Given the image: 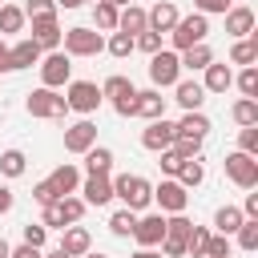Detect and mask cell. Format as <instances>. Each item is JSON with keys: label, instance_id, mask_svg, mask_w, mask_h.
Wrapping results in <instances>:
<instances>
[{"label": "cell", "instance_id": "27", "mask_svg": "<svg viewBox=\"0 0 258 258\" xmlns=\"http://www.w3.org/2000/svg\"><path fill=\"white\" fill-rule=\"evenodd\" d=\"M177 60H181V69H189V73H202V69L214 60V52H210V44H194V48L177 52Z\"/></svg>", "mask_w": 258, "mask_h": 258}, {"label": "cell", "instance_id": "59", "mask_svg": "<svg viewBox=\"0 0 258 258\" xmlns=\"http://www.w3.org/2000/svg\"><path fill=\"white\" fill-rule=\"evenodd\" d=\"M8 254H12V246H8L4 238H0V258H8Z\"/></svg>", "mask_w": 258, "mask_h": 258}, {"label": "cell", "instance_id": "39", "mask_svg": "<svg viewBox=\"0 0 258 258\" xmlns=\"http://www.w3.org/2000/svg\"><path fill=\"white\" fill-rule=\"evenodd\" d=\"M234 85L242 89V97H250V101H254V97H258V69H254V64H250V69H242V73L234 77Z\"/></svg>", "mask_w": 258, "mask_h": 258}, {"label": "cell", "instance_id": "4", "mask_svg": "<svg viewBox=\"0 0 258 258\" xmlns=\"http://www.w3.org/2000/svg\"><path fill=\"white\" fill-rule=\"evenodd\" d=\"M149 81H153V89H173V85L181 81V60H177V52H169V48L153 52V56H149Z\"/></svg>", "mask_w": 258, "mask_h": 258}, {"label": "cell", "instance_id": "53", "mask_svg": "<svg viewBox=\"0 0 258 258\" xmlns=\"http://www.w3.org/2000/svg\"><path fill=\"white\" fill-rule=\"evenodd\" d=\"M242 218H254V222H258V194H246V206H242Z\"/></svg>", "mask_w": 258, "mask_h": 258}, {"label": "cell", "instance_id": "8", "mask_svg": "<svg viewBox=\"0 0 258 258\" xmlns=\"http://www.w3.org/2000/svg\"><path fill=\"white\" fill-rule=\"evenodd\" d=\"M73 81V64L64 52H48L40 56V89H64Z\"/></svg>", "mask_w": 258, "mask_h": 258}, {"label": "cell", "instance_id": "9", "mask_svg": "<svg viewBox=\"0 0 258 258\" xmlns=\"http://www.w3.org/2000/svg\"><path fill=\"white\" fill-rule=\"evenodd\" d=\"M226 177L238 185V189H254L258 185V157H246V153H226Z\"/></svg>", "mask_w": 258, "mask_h": 258}, {"label": "cell", "instance_id": "18", "mask_svg": "<svg viewBox=\"0 0 258 258\" xmlns=\"http://www.w3.org/2000/svg\"><path fill=\"white\" fill-rule=\"evenodd\" d=\"M226 32H230L234 40H246V36H254V8H246V4L230 8V12H226Z\"/></svg>", "mask_w": 258, "mask_h": 258}, {"label": "cell", "instance_id": "52", "mask_svg": "<svg viewBox=\"0 0 258 258\" xmlns=\"http://www.w3.org/2000/svg\"><path fill=\"white\" fill-rule=\"evenodd\" d=\"M8 258H44V254H40L36 246H24V242H20V246H12V254H8Z\"/></svg>", "mask_w": 258, "mask_h": 258}, {"label": "cell", "instance_id": "15", "mask_svg": "<svg viewBox=\"0 0 258 258\" xmlns=\"http://www.w3.org/2000/svg\"><path fill=\"white\" fill-rule=\"evenodd\" d=\"M161 234H165V214H145V218H137V226H133V238H137L141 250H153V246L161 242Z\"/></svg>", "mask_w": 258, "mask_h": 258}, {"label": "cell", "instance_id": "28", "mask_svg": "<svg viewBox=\"0 0 258 258\" xmlns=\"http://www.w3.org/2000/svg\"><path fill=\"white\" fill-rule=\"evenodd\" d=\"M177 133H181V137H202V141H206V133H210V117H206L202 109H198V113H185V117L177 121Z\"/></svg>", "mask_w": 258, "mask_h": 258}, {"label": "cell", "instance_id": "38", "mask_svg": "<svg viewBox=\"0 0 258 258\" xmlns=\"http://www.w3.org/2000/svg\"><path fill=\"white\" fill-rule=\"evenodd\" d=\"M234 234H238V246H242L246 254H254V250H258V222H254V218H246Z\"/></svg>", "mask_w": 258, "mask_h": 258}, {"label": "cell", "instance_id": "23", "mask_svg": "<svg viewBox=\"0 0 258 258\" xmlns=\"http://www.w3.org/2000/svg\"><path fill=\"white\" fill-rule=\"evenodd\" d=\"M173 93H177L173 101H177L185 113H198V109H202V101H206V89H202V81H177V85H173Z\"/></svg>", "mask_w": 258, "mask_h": 258}, {"label": "cell", "instance_id": "40", "mask_svg": "<svg viewBox=\"0 0 258 258\" xmlns=\"http://www.w3.org/2000/svg\"><path fill=\"white\" fill-rule=\"evenodd\" d=\"M238 153L258 157V125H246V129L238 133Z\"/></svg>", "mask_w": 258, "mask_h": 258}, {"label": "cell", "instance_id": "30", "mask_svg": "<svg viewBox=\"0 0 258 258\" xmlns=\"http://www.w3.org/2000/svg\"><path fill=\"white\" fill-rule=\"evenodd\" d=\"M24 8L16 4H0V36H12V32H24Z\"/></svg>", "mask_w": 258, "mask_h": 258}, {"label": "cell", "instance_id": "36", "mask_svg": "<svg viewBox=\"0 0 258 258\" xmlns=\"http://www.w3.org/2000/svg\"><path fill=\"white\" fill-rule=\"evenodd\" d=\"M234 121L246 129V125H258V101H250V97H242V101H234Z\"/></svg>", "mask_w": 258, "mask_h": 258}, {"label": "cell", "instance_id": "33", "mask_svg": "<svg viewBox=\"0 0 258 258\" xmlns=\"http://www.w3.org/2000/svg\"><path fill=\"white\" fill-rule=\"evenodd\" d=\"M24 169H28V157H24L20 149H4V153H0V173H4V177H20Z\"/></svg>", "mask_w": 258, "mask_h": 258}, {"label": "cell", "instance_id": "29", "mask_svg": "<svg viewBox=\"0 0 258 258\" xmlns=\"http://www.w3.org/2000/svg\"><path fill=\"white\" fill-rule=\"evenodd\" d=\"M113 169V149L109 145H93L85 153V173H109Z\"/></svg>", "mask_w": 258, "mask_h": 258}, {"label": "cell", "instance_id": "60", "mask_svg": "<svg viewBox=\"0 0 258 258\" xmlns=\"http://www.w3.org/2000/svg\"><path fill=\"white\" fill-rule=\"evenodd\" d=\"M109 4H113V8H129L133 0H109Z\"/></svg>", "mask_w": 258, "mask_h": 258}, {"label": "cell", "instance_id": "49", "mask_svg": "<svg viewBox=\"0 0 258 258\" xmlns=\"http://www.w3.org/2000/svg\"><path fill=\"white\" fill-rule=\"evenodd\" d=\"M32 202H36V206H52V202H60V198L52 194L48 181H36V185H32Z\"/></svg>", "mask_w": 258, "mask_h": 258}, {"label": "cell", "instance_id": "31", "mask_svg": "<svg viewBox=\"0 0 258 258\" xmlns=\"http://www.w3.org/2000/svg\"><path fill=\"white\" fill-rule=\"evenodd\" d=\"M117 12H121V8H113L109 0H97V4H93V24H97L101 32H117Z\"/></svg>", "mask_w": 258, "mask_h": 258}, {"label": "cell", "instance_id": "6", "mask_svg": "<svg viewBox=\"0 0 258 258\" xmlns=\"http://www.w3.org/2000/svg\"><path fill=\"white\" fill-rule=\"evenodd\" d=\"M189 226H194V222H189L185 214H169V218H165V234H161V242H157V246H161V258H181V254H185Z\"/></svg>", "mask_w": 258, "mask_h": 258}, {"label": "cell", "instance_id": "62", "mask_svg": "<svg viewBox=\"0 0 258 258\" xmlns=\"http://www.w3.org/2000/svg\"><path fill=\"white\" fill-rule=\"evenodd\" d=\"M93 4H97V0H93Z\"/></svg>", "mask_w": 258, "mask_h": 258}, {"label": "cell", "instance_id": "13", "mask_svg": "<svg viewBox=\"0 0 258 258\" xmlns=\"http://www.w3.org/2000/svg\"><path fill=\"white\" fill-rule=\"evenodd\" d=\"M77 189H81V202L85 206H109L113 202V177L109 173H89Z\"/></svg>", "mask_w": 258, "mask_h": 258}, {"label": "cell", "instance_id": "20", "mask_svg": "<svg viewBox=\"0 0 258 258\" xmlns=\"http://www.w3.org/2000/svg\"><path fill=\"white\" fill-rule=\"evenodd\" d=\"M133 117H145V121H157V117H165V97H161V89H145V93H137Z\"/></svg>", "mask_w": 258, "mask_h": 258}, {"label": "cell", "instance_id": "1", "mask_svg": "<svg viewBox=\"0 0 258 258\" xmlns=\"http://www.w3.org/2000/svg\"><path fill=\"white\" fill-rule=\"evenodd\" d=\"M113 198H121L125 202V210H145L149 202H153V185L141 177V173H121V177H113Z\"/></svg>", "mask_w": 258, "mask_h": 258}, {"label": "cell", "instance_id": "11", "mask_svg": "<svg viewBox=\"0 0 258 258\" xmlns=\"http://www.w3.org/2000/svg\"><path fill=\"white\" fill-rule=\"evenodd\" d=\"M60 24H56V16H32V44L40 48V52H56L60 48Z\"/></svg>", "mask_w": 258, "mask_h": 258}, {"label": "cell", "instance_id": "16", "mask_svg": "<svg viewBox=\"0 0 258 258\" xmlns=\"http://www.w3.org/2000/svg\"><path fill=\"white\" fill-rule=\"evenodd\" d=\"M44 181L52 185V194H56V198H69V194H77V185H81V169H77L73 161H64V165H56Z\"/></svg>", "mask_w": 258, "mask_h": 258}, {"label": "cell", "instance_id": "42", "mask_svg": "<svg viewBox=\"0 0 258 258\" xmlns=\"http://www.w3.org/2000/svg\"><path fill=\"white\" fill-rule=\"evenodd\" d=\"M60 214H64V222H69V226H77V222H81V214H85V202L69 194V198H60Z\"/></svg>", "mask_w": 258, "mask_h": 258}, {"label": "cell", "instance_id": "56", "mask_svg": "<svg viewBox=\"0 0 258 258\" xmlns=\"http://www.w3.org/2000/svg\"><path fill=\"white\" fill-rule=\"evenodd\" d=\"M52 4H56V8H81L85 0H52Z\"/></svg>", "mask_w": 258, "mask_h": 258}, {"label": "cell", "instance_id": "37", "mask_svg": "<svg viewBox=\"0 0 258 258\" xmlns=\"http://www.w3.org/2000/svg\"><path fill=\"white\" fill-rule=\"evenodd\" d=\"M133 226H137V214H133V210H117V214L109 218V230H113L117 238H133Z\"/></svg>", "mask_w": 258, "mask_h": 258}, {"label": "cell", "instance_id": "21", "mask_svg": "<svg viewBox=\"0 0 258 258\" xmlns=\"http://www.w3.org/2000/svg\"><path fill=\"white\" fill-rule=\"evenodd\" d=\"M60 250H64L69 258H81V254H89V250H93V238H89V230H85V226H64V234H60Z\"/></svg>", "mask_w": 258, "mask_h": 258}, {"label": "cell", "instance_id": "51", "mask_svg": "<svg viewBox=\"0 0 258 258\" xmlns=\"http://www.w3.org/2000/svg\"><path fill=\"white\" fill-rule=\"evenodd\" d=\"M133 105H137V93H133V97H117V101H113L117 117H133Z\"/></svg>", "mask_w": 258, "mask_h": 258}, {"label": "cell", "instance_id": "48", "mask_svg": "<svg viewBox=\"0 0 258 258\" xmlns=\"http://www.w3.org/2000/svg\"><path fill=\"white\" fill-rule=\"evenodd\" d=\"M24 16L32 20V16H56V4L52 0H28L24 4Z\"/></svg>", "mask_w": 258, "mask_h": 258}, {"label": "cell", "instance_id": "22", "mask_svg": "<svg viewBox=\"0 0 258 258\" xmlns=\"http://www.w3.org/2000/svg\"><path fill=\"white\" fill-rule=\"evenodd\" d=\"M202 73H206V81H202V89H206V93H226V89L234 85V69H230V64H218V60H210Z\"/></svg>", "mask_w": 258, "mask_h": 258}, {"label": "cell", "instance_id": "45", "mask_svg": "<svg viewBox=\"0 0 258 258\" xmlns=\"http://www.w3.org/2000/svg\"><path fill=\"white\" fill-rule=\"evenodd\" d=\"M44 230H64L69 222H64V214H60V202H52V206H44V222H40Z\"/></svg>", "mask_w": 258, "mask_h": 258}, {"label": "cell", "instance_id": "55", "mask_svg": "<svg viewBox=\"0 0 258 258\" xmlns=\"http://www.w3.org/2000/svg\"><path fill=\"white\" fill-rule=\"evenodd\" d=\"M0 73H8V44H4V36H0Z\"/></svg>", "mask_w": 258, "mask_h": 258}, {"label": "cell", "instance_id": "35", "mask_svg": "<svg viewBox=\"0 0 258 258\" xmlns=\"http://www.w3.org/2000/svg\"><path fill=\"white\" fill-rule=\"evenodd\" d=\"M206 246H210V230H206V226H189L185 254H189V258H206Z\"/></svg>", "mask_w": 258, "mask_h": 258}, {"label": "cell", "instance_id": "43", "mask_svg": "<svg viewBox=\"0 0 258 258\" xmlns=\"http://www.w3.org/2000/svg\"><path fill=\"white\" fill-rule=\"evenodd\" d=\"M133 48H141V52H149V56H153V52H161V36L145 28L141 36H133Z\"/></svg>", "mask_w": 258, "mask_h": 258}, {"label": "cell", "instance_id": "34", "mask_svg": "<svg viewBox=\"0 0 258 258\" xmlns=\"http://www.w3.org/2000/svg\"><path fill=\"white\" fill-rule=\"evenodd\" d=\"M133 93H137V89H133V81H129V77H121V73H113V77L101 85V97H113V101H117V97H133Z\"/></svg>", "mask_w": 258, "mask_h": 258}, {"label": "cell", "instance_id": "32", "mask_svg": "<svg viewBox=\"0 0 258 258\" xmlns=\"http://www.w3.org/2000/svg\"><path fill=\"white\" fill-rule=\"evenodd\" d=\"M242 222H246V218H242V210H238V206H222V210L214 214V226H218V234H226V238H230Z\"/></svg>", "mask_w": 258, "mask_h": 258}, {"label": "cell", "instance_id": "58", "mask_svg": "<svg viewBox=\"0 0 258 258\" xmlns=\"http://www.w3.org/2000/svg\"><path fill=\"white\" fill-rule=\"evenodd\" d=\"M44 258H69V254H64V250H60V246H56V250H48V254H44Z\"/></svg>", "mask_w": 258, "mask_h": 258}, {"label": "cell", "instance_id": "44", "mask_svg": "<svg viewBox=\"0 0 258 258\" xmlns=\"http://www.w3.org/2000/svg\"><path fill=\"white\" fill-rule=\"evenodd\" d=\"M157 157H161V161H157V165H161V173H165V177H177V169H181V161H185V157H177L173 149H161Z\"/></svg>", "mask_w": 258, "mask_h": 258}, {"label": "cell", "instance_id": "47", "mask_svg": "<svg viewBox=\"0 0 258 258\" xmlns=\"http://www.w3.org/2000/svg\"><path fill=\"white\" fill-rule=\"evenodd\" d=\"M44 238H48V230H44L40 222H28V226H24V246H36V250H40Z\"/></svg>", "mask_w": 258, "mask_h": 258}, {"label": "cell", "instance_id": "24", "mask_svg": "<svg viewBox=\"0 0 258 258\" xmlns=\"http://www.w3.org/2000/svg\"><path fill=\"white\" fill-rule=\"evenodd\" d=\"M149 24H145V8H137V4H129V8H121L117 12V32H129V36H141Z\"/></svg>", "mask_w": 258, "mask_h": 258}, {"label": "cell", "instance_id": "17", "mask_svg": "<svg viewBox=\"0 0 258 258\" xmlns=\"http://www.w3.org/2000/svg\"><path fill=\"white\" fill-rule=\"evenodd\" d=\"M40 48L24 36V40H16L12 48H8V73H20V69H32V64H40Z\"/></svg>", "mask_w": 258, "mask_h": 258}, {"label": "cell", "instance_id": "19", "mask_svg": "<svg viewBox=\"0 0 258 258\" xmlns=\"http://www.w3.org/2000/svg\"><path fill=\"white\" fill-rule=\"evenodd\" d=\"M145 24H149V32H157V36H161V32H169V28L177 24V8H173L169 0H157V4L145 12Z\"/></svg>", "mask_w": 258, "mask_h": 258}, {"label": "cell", "instance_id": "7", "mask_svg": "<svg viewBox=\"0 0 258 258\" xmlns=\"http://www.w3.org/2000/svg\"><path fill=\"white\" fill-rule=\"evenodd\" d=\"M64 56H97L105 48V36L97 28H64Z\"/></svg>", "mask_w": 258, "mask_h": 258}, {"label": "cell", "instance_id": "26", "mask_svg": "<svg viewBox=\"0 0 258 258\" xmlns=\"http://www.w3.org/2000/svg\"><path fill=\"white\" fill-rule=\"evenodd\" d=\"M254 60H258V36L234 40V48H230V64H242V69H250Z\"/></svg>", "mask_w": 258, "mask_h": 258}, {"label": "cell", "instance_id": "54", "mask_svg": "<svg viewBox=\"0 0 258 258\" xmlns=\"http://www.w3.org/2000/svg\"><path fill=\"white\" fill-rule=\"evenodd\" d=\"M12 206H16V194H12L8 185H0V214H8Z\"/></svg>", "mask_w": 258, "mask_h": 258}, {"label": "cell", "instance_id": "25", "mask_svg": "<svg viewBox=\"0 0 258 258\" xmlns=\"http://www.w3.org/2000/svg\"><path fill=\"white\" fill-rule=\"evenodd\" d=\"M173 181H177V185H185V189H194V185H202V181H206V165H202V157H185Z\"/></svg>", "mask_w": 258, "mask_h": 258}, {"label": "cell", "instance_id": "12", "mask_svg": "<svg viewBox=\"0 0 258 258\" xmlns=\"http://www.w3.org/2000/svg\"><path fill=\"white\" fill-rule=\"evenodd\" d=\"M173 137H177V125H173V121H165V117H157V121H149V125L141 129V145H145L149 153L169 149V145H173Z\"/></svg>", "mask_w": 258, "mask_h": 258}, {"label": "cell", "instance_id": "14", "mask_svg": "<svg viewBox=\"0 0 258 258\" xmlns=\"http://www.w3.org/2000/svg\"><path fill=\"white\" fill-rule=\"evenodd\" d=\"M93 145H97V125H93L89 117L64 129V149H69V153H89Z\"/></svg>", "mask_w": 258, "mask_h": 258}, {"label": "cell", "instance_id": "61", "mask_svg": "<svg viewBox=\"0 0 258 258\" xmlns=\"http://www.w3.org/2000/svg\"><path fill=\"white\" fill-rule=\"evenodd\" d=\"M81 258H109V254H101V250H89V254H81Z\"/></svg>", "mask_w": 258, "mask_h": 258}, {"label": "cell", "instance_id": "46", "mask_svg": "<svg viewBox=\"0 0 258 258\" xmlns=\"http://www.w3.org/2000/svg\"><path fill=\"white\" fill-rule=\"evenodd\" d=\"M206 258H230V238H226V234H210Z\"/></svg>", "mask_w": 258, "mask_h": 258}, {"label": "cell", "instance_id": "57", "mask_svg": "<svg viewBox=\"0 0 258 258\" xmlns=\"http://www.w3.org/2000/svg\"><path fill=\"white\" fill-rule=\"evenodd\" d=\"M133 258H161V250H137Z\"/></svg>", "mask_w": 258, "mask_h": 258}, {"label": "cell", "instance_id": "10", "mask_svg": "<svg viewBox=\"0 0 258 258\" xmlns=\"http://www.w3.org/2000/svg\"><path fill=\"white\" fill-rule=\"evenodd\" d=\"M153 202L161 206V214H185L189 194H185V185H177L173 177H165L161 185H153Z\"/></svg>", "mask_w": 258, "mask_h": 258}, {"label": "cell", "instance_id": "50", "mask_svg": "<svg viewBox=\"0 0 258 258\" xmlns=\"http://www.w3.org/2000/svg\"><path fill=\"white\" fill-rule=\"evenodd\" d=\"M194 8H198L202 16H210V12H222V16H226V12H230V0H194Z\"/></svg>", "mask_w": 258, "mask_h": 258}, {"label": "cell", "instance_id": "2", "mask_svg": "<svg viewBox=\"0 0 258 258\" xmlns=\"http://www.w3.org/2000/svg\"><path fill=\"white\" fill-rule=\"evenodd\" d=\"M206 32H210V20L202 12H189V16H177V24L169 28V40L177 52H185L194 44H206Z\"/></svg>", "mask_w": 258, "mask_h": 258}, {"label": "cell", "instance_id": "41", "mask_svg": "<svg viewBox=\"0 0 258 258\" xmlns=\"http://www.w3.org/2000/svg\"><path fill=\"white\" fill-rule=\"evenodd\" d=\"M105 48H109L113 56H129V52H133V36H129V32H113V36L105 40Z\"/></svg>", "mask_w": 258, "mask_h": 258}, {"label": "cell", "instance_id": "5", "mask_svg": "<svg viewBox=\"0 0 258 258\" xmlns=\"http://www.w3.org/2000/svg\"><path fill=\"white\" fill-rule=\"evenodd\" d=\"M64 101H69V113H85V117H89V113L101 109L105 97H101V89H97L93 81H69V85H64Z\"/></svg>", "mask_w": 258, "mask_h": 258}, {"label": "cell", "instance_id": "3", "mask_svg": "<svg viewBox=\"0 0 258 258\" xmlns=\"http://www.w3.org/2000/svg\"><path fill=\"white\" fill-rule=\"evenodd\" d=\"M24 105H28L32 117H44V121H64V113H69V101L56 89H32Z\"/></svg>", "mask_w": 258, "mask_h": 258}]
</instances>
